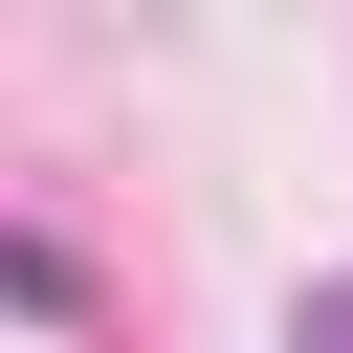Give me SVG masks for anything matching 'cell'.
Returning <instances> with one entry per match:
<instances>
[{"instance_id": "6da1fadb", "label": "cell", "mask_w": 353, "mask_h": 353, "mask_svg": "<svg viewBox=\"0 0 353 353\" xmlns=\"http://www.w3.org/2000/svg\"><path fill=\"white\" fill-rule=\"evenodd\" d=\"M287 353H353V287H309V331H287Z\"/></svg>"}]
</instances>
